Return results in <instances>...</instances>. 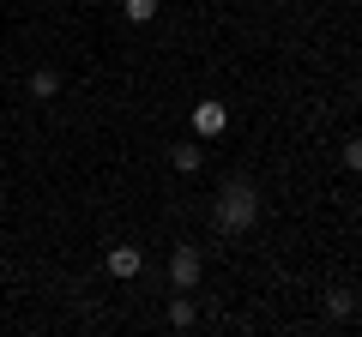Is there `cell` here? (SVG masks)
<instances>
[{
  "label": "cell",
  "mask_w": 362,
  "mask_h": 337,
  "mask_svg": "<svg viewBox=\"0 0 362 337\" xmlns=\"http://www.w3.org/2000/svg\"><path fill=\"white\" fill-rule=\"evenodd\" d=\"M223 127H230V109L223 103H194V133L199 139H218Z\"/></svg>",
  "instance_id": "4"
},
{
  "label": "cell",
  "mask_w": 362,
  "mask_h": 337,
  "mask_svg": "<svg viewBox=\"0 0 362 337\" xmlns=\"http://www.w3.org/2000/svg\"><path fill=\"white\" fill-rule=\"evenodd\" d=\"M254 217H259L254 187H247V181H230V187H223V199H218V229H223V235H242V229H254Z\"/></svg>",
  "instance_id": "1"
},
{
  "label": "cell",
  "mask_w": 362,
  "mask_h": 337,
  "mask_svg": "<svg viewBox=\"0 0 362 337\" xmlns=\"http://www.w3.org/2000/svg\"><path fill=\"white\" fill-rule=\"evenodd\" d=\"M344 168H350V175H362V139L344 145Z\"/></svg>",
  "instance_id": "10"
},
{
  "label": "cell",
  "mask_w": 362,
  "mask_h": 337,
  "mask_svg": "<svg viewBox=\"0 0 362 337\" xmlns=\"http://www.w3.org/2000/svg\"><path fill=\"white\" fill-rule=\"evenodd\" d=\"M199 277H206L199 247H194V241H181L175 253H169V283H175V289H199Z\"/></svg>",
  "instance_id": "2"
},
{
  "label": "cell",
  "mask_w": 362,
  "mask_h": 337,
  "mask_svg": "<svg viewBox=\"0 0 362 337\" xmlns=\"http://www.w3.org/2000/svg\"><path fill=\"white\" fill-rule=\"evenodd\" d=\"M169 157H175V168H181V175H194V168L206 163V151H199L194 139H187V145H175V151H169Z\"/></svg>",
  "instance_id": "7"
},
{
  "label": "cell",
  "mask_w": 362,
  "mask_h": 337,
  "mask_svg": "<svg viewBox=\"0 0 362 337\" xmlns=\"http://www.w3.org/2000/svg\"><path fill=\"white\" fill-rule=\"evenodd\" d=\"M0 271H6V253H0Z\"/></svg>",
  "instance_id": "11"
},
{
  "label": "cell",
  "mask_w": 362,
  "mask_h": 337,
  "mask_svg": "<svg viewBox=\"0 0 362 337\" xmlns=\"http://www.w3.org/2000/svg\"><path fill=\"white\" fill-rule=\"evenodd\" d=\"M109 277H115V283H133V277H139L145 271V253H139V247H109Z\"/></svg>",
  "instance_id": "3"
},
{
  "label": "cell",
  "mask_w": 362,
  "mask_h": 337,
  "mask_svg": "<svg viewBox=\"0 0 362 337\" xmlns=\"http://www.w3.org/2000/svg\"><path fill=\"white\" fill-rule=\"evenodd\" d=\"M30 97H37V103L61 97V73H54V66H37V73H30Z\"/></svg>",
  "instance_id": "5"
},
{
  "label": "cell",
  "mask_w": 362,
  "mask_h": 337,
  "mask_svg": "<svg viewBox=\"0 0 362 337\" xmlns=\"http://www.w3.org/2000/svg\"><path fill=\"white\" fill-rule=\"evenodd\" d=\"M326 313H332V319H350V313H356V295H350V289H332V295H326Z\"/></svg>",
  "instance_id": "9"
},
{
  "label": "cell",
  "mask_w": 362,
  "mask_h": 337,
  "mask_svg": "<svg viewBox=\"0 0 362 337\" xmlns=\"http://www.w3.org/2000/svg\"><path fill=\"white\" fill-rule=\"evenodd\" d=\"M121 13H127V25H151V18H157V0H121Z\"/></svg>",
  "instance_id": "8"
},
{
  "label": "cell",
  "mask_w": 362,
  "mask_h": 337,
  "mask_svg": "<svg viewBox=\"0 0 362 337\" xmlns=\"http://www.w3.org/2000/svg\"><path fill=\"white\" fill-rule=\"evenodd\" d=\"M194 319H199V307H194V301H187V289H181V295L169 301V325H175V331H187V325H194Z\"/></svg>",
  "instance_id": "6"
}]
</instances>
